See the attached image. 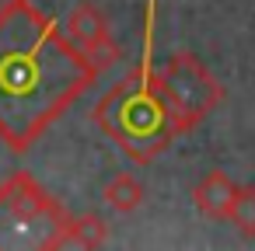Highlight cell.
Instances as JSON below:
<instances>
[{
	"instance_id": "6da1fadb",
	"label": "cell",
	"mask_w": 255,
	"mask_h": 251,
	"mask_svg": "<svg viewBox=\"0 0 255 251\" xmlns=\"http://www.w3.org/2000/svg\"><path fill=\"white\" fill-rule=\"evenodd\" d=\"M102 70L32 0L0 4V143L25 154Z\"/></svg>"
},
{
	"instance_id": "7a4b0ae2",
	"label": "cell",
	"mask_w": 255,
	"mask_h": 251,
	"mask_svg": "<svg viewBox=\"0 0 255 251\" xmlns=\"http://www.w3.org/2000/svg\"><path fill=\"white\" fill-rule=\"evenodd\" d=\"M154 0L147 4V35H143V60L112 87L98 98V105L91 108L95 126L119 143V150L136 161V164H154L171 140L178 136L168 108L161 101L157 91V70H154Z\"/></svg>"
},
{
	"instance_id": "3957f363",
	"label": "cell",
	"mask_w": 255,
	"mask_h": 251,
	"mask_svg": "<svg viewBox=\"0 0 255 251\" xmlns=\"http://www.w3.org/2000/svg\"><path fill=\"white\" fill-rule=\"evenodd\" d=\"M67 209L25 171L0 185V248H56Z\"/></svg>"
},
{
	"instance_id": "277c9868",
	"label": "cell",
	"mask_w": 255,
	"mask_h": 251,
	"mask_svg": "<svg viewBox=\"0 0 255 251\" xmlns=\"http://www.w3.org/2000/svg\"><path fill=\"white\" fill-rule=\"evenodd\" d=\"M157 91H161V101H164L168 119H171V126H175L178 136L182 133H192L224 101L220 81L192 53L168 56L164 70H157Z\"/></svg>"
},
{
	"instance_id": "5b68a950",
	"label": "cell",
	"mask_w": 255,
	"mask_h": 251,
	"mask_svg": "<svg viewBox=\"0 0 255 251\" xmlns=\"http://www.w3.org/2000/svg\"><path fill=\"white\" fill-rule=\"evenodd\" d=\"M63 32L74 39V46H77L98 70H109V67L119 60V46H116V39H112V32H109V21H105V14L91 4V0H81V4L67 14Z\"/></svg>"
},
{
	"instance_id": "8992f818",
	"label": "cell",
	"mask_w": 255,
	"mask_h": 251,
	"mask_svg": "<svg viewBox=\"0 0 255 251\" xmlns=\"http://www.w3.org/2000/svg\"><path fill=\"white\" fill-rule=\"evenodd\" d=\"M234 192H238V181H231V174H224L220 167L206 171L196 188H192V202L203 216L210 220H227L231 213V202H234Z\"/></svg>"
},
{
	"instance_id": "52a82bcc",
	"label": "cell",
	"mask_w": 255,
	"mask_h": 251,
	"mask_svg": "<svg viewBox=\"0 0 255 251\" xmlns=\"http://www.w3.org/2000/svg\"><path fill=\"white\" fill-rule=\"evenodd\" d=\"M105 241H109V223L95 213H84V216L67 213L56 234V248H102Z\"/></svg>"
},
{
	"instance_id": "ba28073f",
	"label": "cell",
	"mask_w": 255,
	"mask_h": 251,
	"mask_svg": "<svg viewBox=\"0 0 255 251\" xmlns=\"http://www.w3.org/2000/svg\"><path fill=\"white\" fill-rule=\"evenodd\" d=\"M102 195H105V202H109L116 213H133V209H140V202H143V185H140L133 174L119 171L116 178H109V185L102 188Z\"/></svg>"
},
{
	"instance_id": "9c48e42d",
	"label": "cell",
	"mask_w": 255,
	"mask_h": 251,
	"mask_svg": "<svg viewBox=\"0 0 255 251\" xmlns=\"http://www.w3.org/2000/svg\"><path fill=\"white\" fill-rule=\"evenodd\" d=\"M227 220L238 227L241 237H255V185H238Z\"/></svg>"
}]
</instances>
